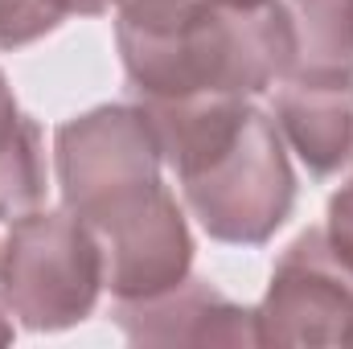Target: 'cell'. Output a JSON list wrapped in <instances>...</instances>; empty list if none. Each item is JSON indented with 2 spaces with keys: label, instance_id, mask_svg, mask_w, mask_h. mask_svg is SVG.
<instances>
[{
  "label": "cell",
  "instance_id": "obj_1",
  "mask_svg": "<svg viewBox=\"0 0 353 349\" xmlns=\"http://www.w3.org/2000/svg\"><path fill=\"white\" fill-rule=\"evenodd\" d=\"M161 165V140L140 103L90 107L54 132L62 201L99 239L115 300H148L193 275V235Z\"/></svg>",
  "mask_w": 353,
  "mask_h": 349
},
{
  "label": "cell",
  "instance_id": "obj_2",
  "mask_svg": "<svg viewBox=\"0 0 353 349\" xmlns=\"http://www.w3.org/2000/svg\"><path fill=\"white\" fill-rule=\"evenodd\" d=\"M161 157L201 230L230 247H263L292 218L296 173L275 115L251 99L140 103Z\"/></svg>",
  "mask_w": 353,
  "mask_h": 349
},
{
  "label": "cell",
  "instance_id": "obj_3",
  "mask_svg": "<svg viewBox=\"0 0 353 349\" xmlns=\"http://www.w3.org/2000/svg\"><path fill=\"white\" fill-rule=\"evenodd\" d=\"M115 41L140 103L255 99L288 74L279 0H115Z\"/></svg>",
  "mask_w": 353,
  "mask_h": 349
},
{
  "label": "cell",
  "instance_id": "obj_4",
  "mask_svg": "<svg viewBox=\"0 0 353 349\" xmlns=\"http://www.w3.org/2000/svg\"><path fill=\"white\" fill-rule=\"evenodd\" d=\"M103 288V247L70 210H33L0 243V300L29 333L83 325Z\"/></svg>",
  "mask_w": 353,
  "mask_h": 349
},
{
  "label": "cell",
  "instance_id": "obj_5",
  "mask_svg": "<svg viewBox=\"0 0 353 349\" xmlns=\"http://www.w3.org/2000/svg\"><path fill=\"white\" fill-rule=\"evenodd\" d=\"M255 321L259 346H353V263L325 226L279 255Z\"/></svg>",
  "mask_w": 353,
  "mask_h": 349
},
{
  "label": "cell",
  "instance_id": "obj_6",
  "mask_svg": "<svg viewBox=\"0 0 353 349\" xmlns=\"http://www.w3.org/2000/svg\"><path fill=\"white\" fill-rule=\"evenodd\" d=\"M115 325L132 346H259L255 308L197 275L148 300H115Z\"/></svg>",
  "mask_w": 353,
  "mask_h": 349
},
{
  "label": "cell",
  "instance_id": "obj_7",
  "mask_svg": "<svg viewBox=\"0 0 353 349\" xmlns=\"http://www.w3.org/2000/svg\"><path fill=\"white\" fill-rule=\"evenodd\" d=\"M275 123L316 181L353 169V83H288L275 94Z\"/></svg>",
  "mask_w": 353,
  "mask_h": 349
},
{
  "label": "cell",
  "instance_id": "obj_8",
  "mask_svg": "<svg viewBox=\"0 0 353 349\" xmlns=\"http://www.w3.org/2000/svg\"><path fill=\"white\" fill-rule=\"evenodd\" d=\"M288 29L283 83H353V0H279Z\"/></svg>",
  "mask_w": 353,
  "mask_h": 349
},
{
  "label": "cell",
  "instance_id": "obj_9",
  "mask_svg": "<svg viewBox=\"0 0 353 349\" xmlns=\"http://www.w3.org/2000/svg\"><path fill=\"white\" fill-rule=\"evenodd\" d=\"M46 201V144L33 115L21 111L0 70V218L17 222Z\"/></svg>",
  "mask_w": 353,
  "mask_h": 349
},
{
  "label": "cell",
  "instance_id": "obj_10",
  "mask_svg": "<svg viewBox=\"0 0 353 349\" xmlns=\"http://www.w3.org/2000/svg\"><path fill=\"white\" fill-rule=\"evenodd\" d=\"M66 17L54 0H0V50H21L54 33Z\"/></svg>",
  "mask_w": 353,
  "mask_h": 349
},
{
  "label": "cell",
  "instance_id": "obj_11",
  "mask_svg": "<svg viewBox=\"0 0 353 349\" xmlns=\"http://www.w3.org/2000/svg\"><path fill=\"white\" fill-rule=\"evenodd\" d=\"M333 247L353 263V177L329 197V222H325Z\"/></svg>",
  "mask_w": 353,
  "mask_h": 349
},
{
  "label": "cell",
  "instance_id": "obj_12",
  "mask_svg": "<svg viewBox=\"0 0 353 349\" xmlns=\"http://www.w3.org/2000/svg\"><path fill=\"white\" fill-rule=\"evenodd\" d=\"M107 4L111 0H54V8L62 17H99V12H107Z\"/></svg>",
  "mask_w": 353,
  "mask_h": 349
},
{
  "label": "cell",
  "instance_id": "obj_13",
  "mask_svg": "<svg viewBox=\"0 0 353 349\" xmlns=\"http://www.w3.org/2000/svg\"><path fill=\"white\" fill-rule=\"evenodd\" d=\"M17 337V329H12V317H8V308H4V300H0V346H8Z\"/></svg>",
  "mask_w": 353,
  "mask_h": 349
},
{
  "label": "cell",
  "instance_id": "obj_14",
  "mask_svg": "<svg viewBox=\"0 0 353 349\" xmlns=\"http://www.w3.org/2000/svg\"><path fill=\"white\" fill-rule=\"evenodd\" d=\"M115 4V0H111ZM226 4H271V0H226Z\"/></svg>",
  "mask_w": 353,
  "mask_h": 349
}]
</instances>
